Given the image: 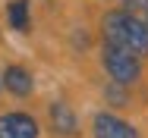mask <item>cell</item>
Wrapping results in <instances>:
<instances>
[{
	"instance_id": "1",
	"label": "cell",
	"mask_w": 148,
	"mask_h": 138,
	"mask_svg": "<svg viewBox=\"0 0 148 138\" xmlns=\"http://www.w3.org/2000/svg\"><path fill=\"white\" fill-rule=\"evenodd\" d=\"M101 38L114 47H123L129 54H136L139 60L148 56V22L139 19L136 13H126V10H107L101 16Z\"/></svg>"
},
{
	"instance_id": "2",
	"label": "cell",
	"mask_w": 148,
	"mask_h": 138,
	"mask_svg": "<svg viewBox=\"0 0 148 138\" xmlns=\"http://www.w3.org/2000/svg\"><path fill=\"white\" fill-rule=\"evenodd\" d=\"M101 66L110 75V82L123 85V88H129V85H136L142 79V60L136 54H129V50H123V47L107 44V41L101 44Z\"/></svg>"
},
{
	"instance_id": "3",
	"label": "cell",
	"mask_w": 148,
	"mask_h": 138,
	"mask_svg": "<svg viewBox=\"0 0 148 138\" xmlns=\"http://www.w3.org/2000/svg\"><path fill=\"white\" fill-rule=\"evenodd\" d=\"M91 138H139V129L110 110H98L91 116Z\"/></svg>"
},
{
	"instance_id": "4",
	"label": "cell",
	"mask_w": 148,
	"mask_h": 138,
	"mask_svg": "<svg viewBox=\"0 0 148 138\" xmlns=\"http://www.w3.org/2000/svg\"><path fill=\"white\" fill-rule=\"evenodd\" d=\"M0 138H41L38 119L25 110L0 113Z\"/></svg>"
},
{
	"instance_id": "5",
	"label": "cell",
	"mask_w": 148,
	"mask_h": 138,
	"mask_svg": "<svg viewBox=\"0 0 148 138\" xmlns=\"http://www.w3.org/2000/svg\"><path fill=\"white\" fill-rule=\"evenodd\" d=\"M0 85H3L6 94H13V97H19V101L35 94V75H32L22 63H10V66L3 69V75H0Z\"/></svg>"
},
{
	"instance_id": "6",
	"label": "cell",
	"mask_w": 148,
	"mask_h": 138,
	"mask_svg": "<svg viewBox=\"0 0 148 138\" xmlns=\"http://www.w3.org/2000/svg\"><path fill=\"white\" fill-rule=\"evenodd\" d=\"M47 119H51V129H54L60 138H79V116H76L73 107H66L63 101H54V104H51Z\"/></svg>"
},
{
	"instance_id": "7",
	"label": "cell",
	"mask_w": 148,
	"mask_h": 138,
	"mask_svg": "<svg viewBox=\"0 0 148 138\" xmlns=\"http://www.w3.org/2000/svg\"><path fill=\"white\" fill-rule=\"evenodd\" d=\"M6 22H10L13 31L29 35V31H32V10H29V0H10V3H6Z\"/></svg>"
},
{
	"instance_id": "8",
	"label": "cell",
	"mask_w": 148,
	"mask_h": 138,
	"mask_svg": "<svg viewBox=\"0 0 148 138\" xmlns=\"http://www.w3.org/2000/svg\"><path fill=\"white\" fill-rule=\"evenodd\" d=\"M107 104L110 107H126L129 101H126V91H123V85L110 82V88H107Z\"/></svg>"
},
{
	"instance_id": "9",
	"label": "cell",
	"mask_w": 148,
	"mask_h": 138,
	"mask_svg": "<svg viewBox=\"0 0 148 138\" xmlns=\"http://www.w3.org/2000/svg\"><path fill=\"white\" fill-rule=\"evenodd\" d=\"M120 10H126V13H148V0H117Z\"/></svg>"
},
{
	"instance_id": "10",
	"label": "cell",
	"mask_w": 148,
	"mask_h": 138,
	"mask_svg": "<svg viewBox=\"0 0 148 138\" xmlns=\"http://www.w3.org/2000/svg\"><path fill=\"white\" fill-rule=\"evenodd\" d=\"M145 22H148V13H145Z\"/></svg>"
},
{
	"instance_id": "11",
	"label": "cell",
	"mask_w": 148,
	"mask_h": 138,
	"mask_svg": "<svg viewBox=\"0 0 148 138\" xmlns=\"http://www.w3.org/2000/svg\"><path fill=\"white\" fill-rule=\"evenodd\" d=\"M0 91H3V85H0Z\"/></svg>"
}]
</instances>
